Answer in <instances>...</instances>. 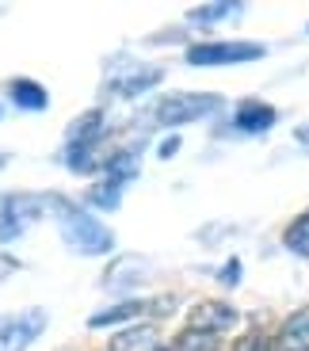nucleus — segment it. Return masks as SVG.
<instances>
[{"label":"nucleus","mask_w":309,"mask_h":351,"mask_svg":"<svg viewBox=\"0 0 309 351\" xmlns=\"http://www.w3.org/2000/svg\"><path fill=\"white\" fill-rule=\"evenodd\" d=\"M298 138H301V141H309V126H306V130H301V134H298Z\"/></svg>","instance_id":"21"},{"label":"nucleus","mask_w":309,"mask_h":351,"mask_svg":"<svg viewBox=\"0 0 309 351\" xmlns=\"http://www.w3.org/2000/svg\"><path fill=\"white\" fill-rule=\"evenodd\" d=\"M283 245L291 248L294 256H309V210L301 218H294L283 233Z\"/></svg>","instance_id":"17"},{"label":"nucleus","mask_w":309,"mask_h":351,"mask_svg":"<svg viewBox=\"0 0 309 351\" xmlns=\"http://www.w3.org/2000/svg\"><path fill=\"white\" fill-rule=\"evenodd\" d=\"M8 92H12V99H16V107H23V111H46V104H50L46 88L38 84V80H27V77L12 80Z\"/></svg>","instance_id":"11"},{"label":"nucleus","mask_w":309,"mask_h":351,"mask_svg":"<svg viewBox=\"0 0 309 351\" xmlns=\"http://www.w3.org/2000/svg\"><path fill=\"white\" fill-rule=\"evenodd\" d=\"M233 351H275V340L256 328V332H245V336H240V340L233 343Z\"/></svg>","instance_id":"18"},{"label":"nucleus","mask_w":309,"mask_h":351,"mask_svg":"<svg viewBox=\"0 0 309 351\" xmlns=\"http://www.w3.org/2000/svg\"><path fill=\"white\" fill-rule=\"evenodd\" d=\"M240 321V313L230 306V302H199V306L191 309V328H199V332H210V336H221V332H230L233 325Z\"/></svg>","instance_id":"7"},{"label":"nucleus","mask_w":309,"mask_h":351,"mask_svg":"<svg viewBox=\"0 0 309 351\" xmlns=\"http://www.w3.org/2000/svg\"><path fill=\"white\" fill-rule=\"evenodd\" d=\"M153 348H160L157 325H138V328H126V332H119L107 351H153Z\"/></svg>","instance_id":"10"},{"label":"nucleus","mask_w":309,"mask_h":351,"mask_svg":"<svg viewBox=\"0 0 309 351\" xmlns=\"http://www.w3.org/2000/svg\"><path fill=\"white\" fill-rule=\"evenodd\" d=\"M271 123H275V107L260 104V99H245V104L233 111V126H237L240 134H264Z\"/></svg>","instance_id":"8"},{"label":"nucleus","mask_w":309,"mask_h":351,"mask_svg":"<svg viewBox=\"0 0 309 351\" xmlns=\"http://www.w3.org/2000/svg\"><path fill=\"white\" fill-rule=\"evenodd\" d=\"M176 306V298H126L115 302V306L99 309V313L88 317V328H111V325H126V321H138V317H153V313H164V309Z\"/></svg>","instance_id":"6"},{"label":"nucleus","mask_w":309,"mask_h":351,"mask_svg":"<svg viewBox=\"0 0 309 351\" xmlns=\"http://www.w3.org/2000/svg\"><path fill=\"white\" fill-rule=\"evenodd\" d=\"M260 58H264V43H199L187 50V65H237Z\"/></svg>","instance_id":"5"},{"label":"nucleus","mask_w":309,"mask_h":351,"mask_svg":"<svg viewBox=\"0 0 309 351\" xmlns=\"http://www.w3.org/2000/svg\"><path fill=\"white\" fill-rule=\"evenodd\" d=\"M46 214V199L38 195H0V245H12Z\"/></svg>","instance_id":"2"},{"label":"nucleus","mask_w":309,"mask_h":351,"mask_svg":"<svg viewBox=\"0 0 309 351\" xmlns=\"http://www.w3.org/2000/svg\"><path fill=\"white\" fill-rule=\"evenodd\" d=\"M180 145H184V141H180V134H172V138H164V141L157 145V157H160V160L176 157V153H180Z\"/></svg>","instance_id":"20"},{"label":"nucleus","mask_w":309,"mask_h":351,"mask_svg":"<svg viewBox=\"0 0 309 351\" xmlns=\"http://www.w3.org/2000/svg\"><path fill=\"white\" fill-rule=\"evenodd\" d=\"M237 12H245V4H230V0H218V4H199V8L187 12V23L210 27V23H221V19L237 16Z\"/></svg>","instance_id":"13"},{"label":"nucleus","mask_w":309,"mask_h":351,"mask_svg":"<svg viewBox=\"0 0 309 351\" xmlns=\"http://www.w3.org/2000/svg\"><path fill=\"white\" fill-rule=\"evenodd\" d=\"M275 351H309V309H298L283 321L275 336Z\"/></svg>","instance_id":"9"},{"label":"nucleus","mask_w":309,"mask_h":351,"mask_svg":"<svg viewBox=\"0 0 309 351\" xmlns=\"http://www.w3.org/2000/svg\"><path fill=\"white\" fill-rule=\"evenodd\" d=\"M221 96L214 92H172L157 104V123L160 126H184V123H195L203 114L218 111Z\"/></svg>","instance_id":"3"},{"label":"nucleus","mask_w":309,"mask_h":351,"mask_svg":"<svg viewBox=\"0 0 309 351\" xmlns=\"http://www.w3.org/2000/svg\"><path fill=\"white\" fill-rule=\"evenodd\" d=\"M88 202L99 206V210H119V202H123V184H115V180H99V184H92Z\"/></svg>","instance_id":"16"},{"label":"nucleus","mask_w":309,"mask_h":351,"mask_svg":"<svg viewBox=\"0 0 309 351\" xmlns=\"http://www.w3.org/2000/svg\"><path fill=\"white\" fill-rule=\"evenodd\" d=\"M153 351H172V348H153Z\"/></svg>","instance_id":"22"},{"label":"nucleus","mask_w":309,"mask_h":351,"mask_svg":"<svg viewBox=\"0 0 309 351\" xmlns=\"http://www.w3.org/2000/svg\"><path fill=\"white\" fill-rule=\"evenodd\" d=\"M0 165H4V153H0Z\"/></svg>","instance_id":"23"},{"label":"nucleus","mask_w":309,"mask_h":351,"mask_svg":"<svg viewBox=\"0 0 309 351\" xmlns=\"http://www.w3.org/2000/svg\"><path fill=\"white\" fill-rule=\"evenodd\" d=\"M46 309H23V313L0 317V351H27L46 332Z\"/></svg>","instance_id":"4"},{"label":"nucleus","mask_w":309,"mask_h":351,"mask_svg":"<svg viewBox=\"0 0 309 351\" xmlns=\"http://www.w3.org/2000/svg\"><path fill=\"white\" fill-rule=\"evenodd\" d=\"M172 351H221V336L199 332V328L187 325L184 332H176V340H172Z\"/></svg>","instance_id":"14"},{"label":"nucleus","mask_w":309,"mask_h":351,"mask_svg":"<svg viewBox=\"0 0 309 351\" xmlns=\"http://www.w3.org/2000/svg\"><path fill=\"white\" fill-rule=\"evenodd\" d=\"M46 210L58 218V233L62 241L80 256H103L115 248V233L107 226H99V218L92 210H84L80 202H69L62 195H46Z\"/></svg>","instance_id":"1"},{"label":"nucleus","mask_w":309,"mask_h":351,"mask_svg":"<svg viewBox=\"0 0 309 351\" xmlns=\"http://www.w3.org/2000/svg\"><path fill=\"white\" fill-rule=\"evenodd\" d=\"M103 138V111L80 114L77 123L65 130V145H80V141H99Z\"/></svg>","instance_id":"12"},{"label":"nucleus","mask_w":309,"mask_h":351,"mask_svg":"<svg viewBox=\"0 0 309 351\" xmlns=\"http://www.w3.org/2000/svg\"><path fill=\"white\" fill-rule=\"evenodd\" d=\"M218 279L225 282V287H237V282H240V260H237V256H233V260L218 271Z\"/></svg>","instance_id":"19"},{"label":"nucleus","mask_w":309,"mask_h":351,"mask_svg":"<svg viewBox=\"0 0 309 351\" xmlns=\"http://www.w3.org/2000/svg\"><path fill=\"white\" fill-rule=\"evenodd\" d=\"M160 77H164L160 69H142V73H134V77H126V80H111V92H115V96H138V92H145V88L160 84Z\"/></svg>","instance_id":"15"}]
</instances>
